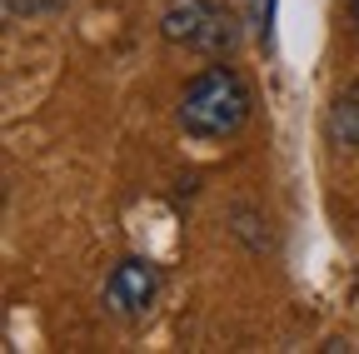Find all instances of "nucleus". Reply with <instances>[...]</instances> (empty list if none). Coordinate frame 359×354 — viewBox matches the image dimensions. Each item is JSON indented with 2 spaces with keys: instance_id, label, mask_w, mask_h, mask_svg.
I'll return each instance as SVG.
<instances>
[{
  "instance_id": "39448f33",
  "label": "nucleus",
  "mask_w": 359,
  "mask_h": 354,
  "mask_svg": "<svg viewBox=\"0 0 359 354\" xmlns=\"http://www.w3.org/2000/svg\"><path fill=\"white\" fill-rule=\"evenodd\" d=\"M269 11H275V0H255V30H259V40L269 35Z\"/></svg>"
},
{
  "instance_id": "423d86ee",
  "label": "nucleus",
  "mask_w": 359,
  "mask_h": 354,
  "mask_svg": "<svg viewBox=\"0 0 359 354\" xmlns=\"http://www.w3.org/2000/svg\"><path fill=\"white\" fill-rule=\"evenodd\" d=\"M349 30H354V40H359V0H349Z\"/></svg>"
},
{
  "instance_id": "20e7f679",
  "label": "nucleus",
  "mask_w": 359,
  "mask_h": 354,
  "mask_svg": "<svg viewBox=\"0 0 359 354\" xmlns=\"http://www.w3.org/2000/svg\"><path fill=\"white\" fill-rule=\"evenodd\" d=\"M330 135L349 150H359V80L344 85V90H334L330 100Z\"/></svg>"
},
{
  "instance_id": "7ed1b4c3",
  "label": "nucleus",
  "mask_w": 359,
  "mask_h": 354,
  "mask_svg": "<svg viewBox=\"0 0 359 354\" xmlns=\"http://www.w3.org/2000/svg\"><path fill=\"white\" fill-rule=\"evenodd\" d=\"M155 294H160V270H155L150 259L130 254V259H120L115 270H110L100 299H105L110 315H120V320H140V315H150Z\"/></svg>"
},
{
  "instance_id": "f03ea898",
  "label": "nucleus",
  "mask_w": 359,
  "mask_h": 354,
  "mask_svg": "<svg viewBox=\"0 0 359 354\" xmlns=\"http://www.w3.org/2000/svg\"><path fill=\"white\" fill-rule=\"evenodd\" d=\"M160 35L170 46H185V50L224 55L230 50V15L215 0H170L160 11Z\"/></svg>"
},
{
  "instance_id": "f257e3e1",
  "label": "nucleus",
  "mask_w": 359,
  "mask_h": 354,
  "mask_svg": "<svg viewBox=\"0 0 359 354\" xmlns=\"http://www.w3.org/2000/svg\"><path fill=\"white\" fill-rule=\"evenodd\" d=\"M250 85L235 65H205L180 95V130L195 140H230L250 120Z\"/></svg>"
}]
</instances>
